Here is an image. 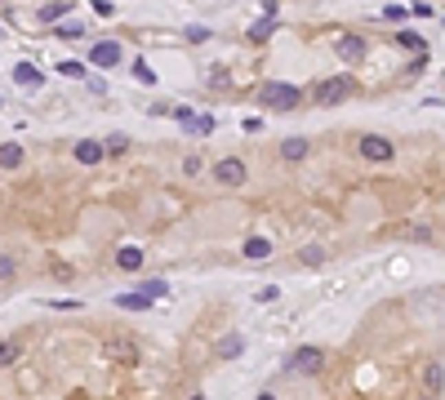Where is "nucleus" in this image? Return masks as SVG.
Instances as JSON below:
<instances>
[{
	"instance_id": "f257e3e1",
	"label": "nucleus",
	"mask_w": 445,
	"mask_h": 400,
	"mask_svg": "<svg viewBox=\"0 0 445 400\" xmlns=\"http://www.w3.org/2000/svg\"><path fill=\"white\" fill-rule=\"evenodd\" d=\"M352 76H334V80H325V85H316V89H312V98L321 102V107H329V102H343L347 93H352Z\"/></svg>"
},
{
	"instance_id": "f03ea898",
	"label": "nucleus",
	"mask_w": 445,
	"mask_h": 400,
	"mask_svg": "<svg viewBox=\"0 0 445 400\" xmlns=\"http://www.w3.org/2000/svg\"><path fill=\"white\" fill-rule=\"evenodd\" d=\"M321 365H325V351L321 347H299L294 356H290V369L303 378H312V374H321Z\"/></svg>"
},
{
	"instance_id": "7ed1b4c3",
	"label": "nucleus",
	"mask_w": 445,
	"mask_h": 400,
	"mask_svg": "<svg viewBox=\"0 0 445 400\" xmlns=\"http://www.w3.org/2000/svg\"><path fill=\"white\" fill-rule=\"evenodd\" d=\"M356 151H361L365 160H374V165H383V160H392L396 156V147L387 138H378V133H365L361 142H356Z\"/></svg>"
},
{
	"instance_id": "20e7f679",
	"label": "nucleus",
	"mask_w": 445,
	"mask_h": 400,
	"mask_svg": "<svg viewBox=\"0 0 445 400\" xmlns=\"http://www.w3.org/2000/svg\"><path fill=\"white\" fill-rule=\"evenodd\" d=\"M245 178H250V174H245V165L236 156H227V160L214 165V183H219V187H241Z\"/></svg>"
},
{
	"instance_id": "39448f33",
	"label": "nucleus",
	"mask_w": 445,
	"mask_h": 400,
	"mask_svg": "<svg viewBox=\"0 0 445 400\" xmlns=\"http://www.w3.org/2000/svg\"><path fill=\"white\" fill-rule=\"evenodd\" d=\"M89 63H94V67H116V63H120V45H116V41H98V45L89 49Z\"/></svg>"
},
{
	"instance_id": "423d86ee",
	"label": "nucleus",
	"mask_w": 445,
	"mask_h": 400,
	"mask_svg": "<svg viewBox=\"0 0 445 400\" xmlns=\"http://www.w3.org/2000/svg\"><path fill=\"white\" fill-rule=\"evenodd\" d=\"M263 102H272V107H294L299 89L294 85H285V89H281V85H268V89H263Z\"/></svg>"
},
{
	"instance_id": "0eeeda50",
	"label": "nucleus",
	"mask_w": 445,
	"mask_h": 400,
	"mask_svg": "<svg viewBox=\"0 0 445 400\" xmlns=\"http://www.w3.org/2000/svg\"><path fill=\"white\" fill-rule=\"evenodd\" d=\"M80 165H98L102 160V142H94V138H85V142H76V151H72Z\"/></svg>"
},
{
	"instance_id": "6e6552de",
	"label": "nucleus",
	"mask_w": 445,
	"mask_h": 400,
	"mask_svg": "<svg viewBox=\"0 0 445 400\" xmlns=\"http://www.w3.org/2000/svg\"><path fill=\"white\" fill-rule=\"evenodd\" d=\"M307 151H312L307 138H285V142H281V156H285V160H303Z\"/></svg>"
},
{
	"instance_id": "1a4fd4ad",
	"label": "nucleus",
	"mask_w": 445,
	"mask_h": 400,
	"mask_svg": "<svg viewBox=\"0 0 445 400\" xmlns=\"http://www.w3.org/2000/svg\"><path fill=\"white\" fill-rule=\"evenodd\" d=\"M338 54H343L347 63H356L365 54V41H361V36H343V41H338Z\"/></svg>"
},
{
	"instance_id": "9d476101",
	"label": "nucleus",
	"mask_w": 445,
	"mask_h": 400,
	"mask_svg": "<svg viewBox=\"0 0 445 400\" xmlns=\"http://www.w3.org/2000/svg\"><path fill=\"white\" fill-rule=\"evenodd\" d=\"M63 14H72V5H67V0H54V5H45L36 18H41V23H58Z\"/></svg>"
},
{
	"instance_id": "9b49d317",
	"label": "nucleus",
	"mask_w": 445,
	"mask_h": 400,
	"mask_svg": "<svg viewBox=\"0 0 445 400\" xmlns=\"http://www.w3.org/2000/svg\"><path fill=\"white\" fill-rule=\"evenodd\" d=\"M0 165L18 169V165H23V147H18V142H5V147H0Z\"/></svg>"
},
{
	"instance_id": "f8f14e48",
	"label": "nucleus",
	"mask_w": 445,
	"mask_h": 400,
	"mask_svg": "<svg viewBox=\"0 0 445 400\" xmlns=\"http://www.w3.org/2000/svg\"><path fill=\"white\" fill-rule=\"evenodd\" d=\"M125 151H129V138H125V133H111V138L102 142V156H125Z\"/></svg>"
},
{
	"instance_id": "ddd939ff",
	"label": "nucleus",
	"mask_w": 445,
	"mask_h": 400,
	"mask_svg": "<svg viewBox=\"0 0 445 400\" xmlns=\"http://www.w3.org/2000/svg\"><path fill=\"white\" fill-rule=\"evenodd\" d=\"M423 383H428L432 396H441V360H432V365L423 369Z\"/></svg>"
},
{
	"instance_id": "4468645a",
	"label": "nucleus",
	"mask_w": 445,
	"mask_h": 400,
	"mask_svg": "<svg viewBox=\"0 0 445 400\" xmlns=\"http://www.w3.org/2000/svg\"><path fill=\"white\" fill-rule=\"evenodd\" d=\"M14 80H18V85H41V71H36L32 63H18V67H14Z\"/></svg>"
},
{
	"instance_id": "2eb2a0df",
	"label": "nucleus",
	"mask_w": 445,
	"mask_h": 400,
	"mask_svg": "<svg viewBox=\"0 0 445 400\" xmlns=\"http://www.w3.org/2000/svg\"><path fill=\"white\" fill-rule=\"evenodd\" d=\"M241 347H245V342L236 338V333H227V338L219 342V360H232V356H241Z\"/></svg>"
},
{
	"instance_id": "dca6fc26",
	"label": "nucleus",
	"mask_w": 445,
	"mask_h": 400,
	"mask_svg": "<svg viewBox=\"0 0 445 400\" xmlns=\"http://www.w3.org/2000/svg\"><path fill=\"white\" fill-rule=\"evenodd\" d=\"M18 356H23V347H18V342H0V369L18 365Z\"/></svg>"
},
{
	"instance_id": "f3484780",
	"label": "nucleus",
	"mask_w": 445,
	"mask_h": 400,
	"mask_svg": "<svg viewBox=\"0 0 445 400\" xmlns=\"http://www.w3.org/2000/svg\"><path fill=\"white\" fill-rule=\"evenodd\" d=\"M120 267H125V271H138V267H143V249H125L120 254Z\"/></svg>"
},
{
	"instance_id": "a211bd4d",
	"label": "nucleus",
	"mask_w": 445,
	"mask_h": 400,
	"mask_svg": "<svg viewBox=\"0 0 445 400\" xmlns=\"http://www.w3.org/2000/svg\"><path fill=\"white\" fill-rule=\"evenodd\" d=\"M272 27H276V18L268 14V18H263V23H259V27H254V32H250V41H268V36H272Z\"/></svg>"
},
{
	"instance_id": "6ab92c4d",
	"label": "nucleus",
	"mask_w": 445,
	"mask_h": 400,
	"mask_svg": "<svg viewBox=\"0 0 445 400\" xmlns=\"http://www.w3.org/2000/svg\"><path fill=\"white\" fill-rule=\"evenodd\" d=\"M120 307L138 311V307H151V298H147V293H125V298H120Z\"/></svg>"
},
{
	"instance_id": "aec40b11",
	"label": "nucleus",
	"mask_w": 445,
	"mask_h": 400,
	"mask_svg": "<svg viewBox=\"0 0 445 400\" xmlns=\"http://www.w3.org/2000/svg\"><path fill=\"white\" fill-rule=\"evenodd\" d=\"M245 254H250V258H268L272 245H268V241H250V245H245Z\"/></svg>"
},
{
	"instance_id": "412c9836",
	"label": "nucleus",
	"mask_w": 445,
	"mask_h": 400,
	"mask_svg": "<svg viewBox=\"0 0 445 400\" xmlns=\"http://www.w3.org/2000/svg\"><path fill=\"white\" fill-rule=\"evenodd\" d=\"M134 76H138V80H143V85H156V71H151V67H147L143 58L134 63Z\"/></svg>"
},
{
	"instance_id": "4be33fe9",
	"label": "nucleus",
	"mask_w": 445,
	"mask_h": 400,
	"mask_svg": "<svg viewBox=\"0 0 445 400\" xmlns=\"http://www.w3.org/2000/svg\"><path fill=\"white\" fill-rule=\"evenodd\" d=\"M187 129H192V133H210V129H214V116H196Z\"/></svg>"
},
{
	"instance_id": "5701e85b",
	"label": "nucleus",
	"mask_w": 445,
	"mask_h": 400,
	"mask_svg": "<svg viewBox=\"0 0 445 400\" xmlns=\"http://www.w3.org/2000/svg\"><path fill=\"white\" fill-rule=\"evenodd\" d=\"M378 18H387V23H401V18H410V14H405L401 5H387V9H383V14H378Z\"/></svg>"
},
{
	"instance_id": "b1692460",
	"label": "nucleus",
	"mask_w": 445,
	"mask_h": 400,
	"mask_svg": "<svg viewBox=\"0 0 445 400\" xmlns=\"http://www.w3.org/2000/svg\"><path fill=\"white\" fill-rule=\"evenodd\" d=\"M303 263H307V267H316V263H325V249H316V245H312V249H303Z\"/></svg>"
},
{
	"instance_id": "393cba45",
	"label": "nucleus",
	"mask_w": 445,
	"mask_h": 400,
	"mask_svg": "<svg viewBox=\"0 0 445 400\" xmlns=\"http://www.w3.org/2000/svg\"><path fill=\"white\" fill-rule=\"evenodd\" d=\"M401 45H405V49H414V54H423V49H428V45H423V41H419V36H410V32H405V36H401Z\"/></svg>"
},
{
	"instance_id": "a878e982",
	"label": "nucleus",
	"mask_w": 445,
	"mask_h": 400,
	"mask_svg": "<svg viewBox=\"0 0 445 400\" xmlns=\"http://www.w3.org/2000/svg\"><path fill=\"white\" fill-rule=\"evenodd\" d=\"M80 32H85L80 23H67V27H58V36H63V41H76V36H80Z\"/></svg>"
},
{
	"instance_id": "bb28decb",
	"label": "nucleus",
	"mask_w": 445,
	"mask_h": 400,
	"mask_svg": "<svg viewBox=\"0 0 445 400\" xmlns=\"http://www.w3.org/2000/svg\"><path fill=\"white\" fill-rule=\"evenodd\" d=\"M58 71H63V76H72V80H76V76H85V67H80V63H58Z\"/></svg>"
},
{
	"instance_id": "cd10ccee",
	"label": "nucleus",
	"mask_w": 445,
	"mask_h": 400,
	"mask_svg": "<svg viewBox=\"0 0 445 400\" xmlns=\"http://www.w3.org/2000/svg\"><path fill=\"white\" fill-rule=\"evenodd\" d=\"M0 280H14V258H0Z\"/></svg>"
},
{
	"instance_id": "c85d7f7f",
	"label": "nucleus",
	"mask_w": 445,
	"mask_h": 400,
	"mask_svg": "<svg viewBox=\"0 0 445 400\" xmlns=\"http://www.w3.org/2000/svg\"><path fill=\"white\" fill-rule=\"evenodd\" d=\"M259 400H276V396H272V392H268V396H259Z\"/></svg>"
},
{
	"instance_id": "c756f323",
	"label": "nucleus",
	"mask_w": 445,
	"mask_h": 400,
	"mask_svg": "<svg viewBox=\"0 0 445 400\" xmlns=\"http://www.w3.org/2000/svg\"><path fill=\"white\" fill-rule=\"evenodd\" d=\"M192 400H205V396H192Z\"/></svg>"
},
{
	"instance_id": "7c9ffc66",
	"label": "nucleus",
	"mask_w": 445,
	"mask_h": 400,
	"mask_svg": "<svg viewBox=\"0 0 445 400\" xmlns=\"http://www.w3.org/2000/svg\"><path fill=\"white\" fill-rule=\"evenodd\" d=\"M428 400H441V396H428Z\"/></svg>"
}]
</instances>
